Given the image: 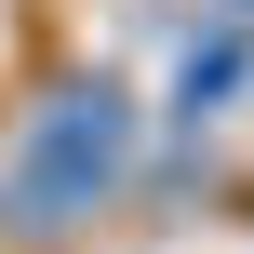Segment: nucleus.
Returning <instances> with one entry per match:
<instances>
[{
	"label": "nucleus",
	"mask_w": 254,
	"mask_h": 254,
	"mask_svg": "<svg viewBox=\"0 0 254 254\" xmlns=\"http://www.w3.org/2000/svg\"><path fill=\"white\" fill-rule=\"evenodd\" d=\"M121 147H134V107H121V94H54L40 134H27V161H13V188H0V214H13V228L94 214V188L121 174Z\"/></svg>",
	"instance_id": "nucleus-1"
}]
</instances>
